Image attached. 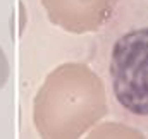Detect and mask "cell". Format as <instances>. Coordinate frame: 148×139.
Returning <instances> with one entry per match:
<instances>
[{"label":"cell","instance_id":"2","mask_svg":"<svg viewBox=\"0 0 148 139\" xmlns=\"http://www.w3.org/2000/svg\"><path fill=\"white\" fill-rule=\"evenodd\" d=\"M9 76H10V65H9V59L3 52V48L0 46V89L7 84L9 81Z\"/></svg>","mask_w":148,"mask_h":139},{"label":"cell","instance_id":"1","mask_svg":"<svg viewBox=\"0 0 148 139\" xmlns=\"http://www.w3.org/2000/svg\"><path fill=\"white\" fill-rule=\"evenodd\" d=\"M91 65L112 115L148 134V0H121L97 33Z\"/></svg>","mask_w":148,"mask_h":139}]
</instances>
